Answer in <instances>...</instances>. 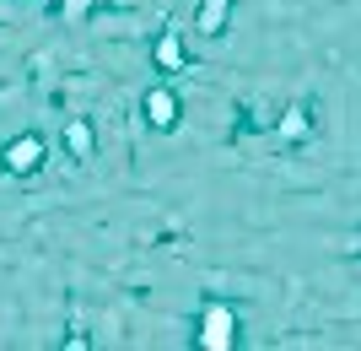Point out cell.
<instances>
[{
	"mask_svg": "<svg viewBox=\"0 0 361 351\" xmlns=\"http://www.w3.org/2000/svg\"><path fill=\"white\" fill-rule=\"evenodd\" d=\"M6 162H16V168H38V141H22L16 152H6Z\"/></svg>",
	"mask_w": 361,
	"mask_h": 351,
	"instance_id": "cell-1",
	"label": "cell"
}]
</instances>
